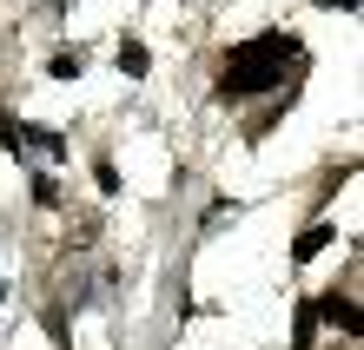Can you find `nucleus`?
Wrapping results in <instances>:
<instances>
[{"instance_id": "obj_1", "label": "nucleus", "mask_w": 364, "mask_h": 350, "mask_svg": "<svg viewBox=\"0 0 364 350\" xmlns=\"http://www.w3.org/2000/svg\"><path fill=\"white\" fill-rule=\"evenodd\" d=\"M291 60H298V40H291V33H259V40H245V47H232V53H225L219 93H225V99L272 93V86L291 73Z\"/></svg>"}, {"instance_id": "obj_2", "label": "nucleus", "mask_w": 364, "mask_h": 350, "mask_svg": "<svg viewBox=\"0 0 364 350\" xmlns=\"http://www.w3.org/2000/svg\"><path fill=\"white\" fill-rule=\"evenodd\" d=\"M311 317H331V324H338L345 337H358V331H364V324H358V297H351V291H345V297L331 291L325 304H311Z\"/></svg>"}, {"instance_id": "obj_3", "label": "nucleus", "mask_w": 364, "mask_h": 350, "mask_svg": "<svg viewBox=\"0 0 364 350\" xmlns=\"http://www.w3.org/2000/svg\"><path fill=\"white\" fill-rule=\"evenodd\" d=\"M331 245V225H311V231H298V258H318Z\"/></svg>"}, {"instance_id": "obj_4", "label": "nucleus", "mask_w": 364, "mask_h": 350, "mask_svg": "<svg viewBox=\"0 0 364 350\" xmlns=\"http://www.w3.org/2000/svg\"><path fill=\"white\" fill-rule=\"evenodd\" d=\"M119 67L126 73H146V47H139V40H126V47H119Z\"/></svg>"}, {"instance_id": "obj_5", "label": "nucleus", "mask_w": 364, "mask_h": 350, "mask_svg": "<svg viewBox=\"0 0 364 350\" xmlns=\"http://www.w3.org/2000/svg\"><path fill=\"white\" fill-rule=\"evenodd\" d=\"M318 7H358V0H318Z\"/></svg>"}]
</instances>
